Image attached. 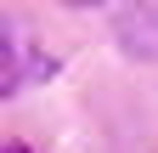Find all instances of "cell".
I'll list each match as a JSON object with an SVG mask.
<instances>
[{"label":"cell","mask_w":158,"mask_h":153,"mask_svg":"<svg viewBox=\"0 0 158 153\" xmlns=\"http://www.w3.org/2000/svg\"><path fill=\"white\" fill-rule=\"evenodd\" d=\"M45 74H56V57L40 51V40H34L28 23H11V17H6V46H0V97H17L23 85L45 80Z\"/></svg>","instance_id":"6da1fadb"},{"label":"cell","mask_w":158,"mask_h":153,"mask_svg":"<svg viewBox=\"0 0 158 153\" xmlns=\"http://www.w3.org/2000/svg\"><path fill=\"white\" fill-rule=\"evenodd\" d=\"M113 28L130 57H158V0H124Z\"/></svg>","instance_id":"7a4b0ae2"},{"label":"cell","mask_w":158,"mask_h":153,"mask_svg":"<svg viewBox=\"0 0 158 153\" xmlns=\"http://www.w3.org/2000/svg\"><path fill=\"white\" fill-rule=\"evenodd\" d=\"M62 6H102V0H62Z\"/></svg>","instance_id":"3957f363"},{"label":"cell","mask_w":158,"mask_h":153,"mask_svg":"<svg viewBox=\"0 0 158 153\" xmlns=\"http://www.w3.org/2000/svg\"><path fill=\"white\" fill-rule=\"evenodd\" d=\"M6 153H28V147H23V142H6Z\"/></svg>","instance_id":"277c9868"}]
</instances>
